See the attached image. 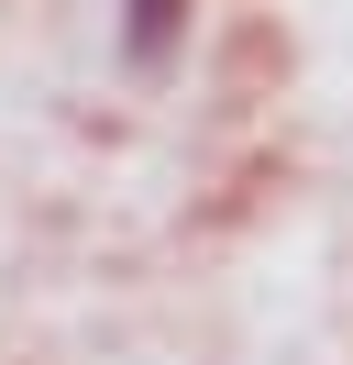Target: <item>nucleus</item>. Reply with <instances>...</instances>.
<instances>
[{
	"label": "nucleus",
	"mask_w": 353,
	"mask_h": 365,
	"mask_svg": "<svg viewBox=\"0 0 353 365\" xmlns=\"http://www.w3.org/2000/svg\"><path fill=\"white\" fill-rule=\"evenodd\" d=\"M166 34H176V0H132V45L154 56V45H166Z\"/></svg>",
	"instance_id": "obj_1"
}]
</instances>
